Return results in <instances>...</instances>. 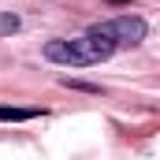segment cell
Wrapping results in <instances>:
<instances>
[{
    "instance_id": "6da1fadb",
    "label": "cell",
    "mask_w": 160,
    "mask_h": 160,
    "mask_svg": "<svg viewBox=\"0 0 160 160\" xmlns=\"http://www.w3.org/2000/svg\"><path fill=\"white\" fill-rule=\"evenodd\" d=\"M41 56L48 63H60V67H93V63L112 60L116 48L108 41H97L89 34H82V38H52L41 48Z\"/></svg>"
},
{
    "instance_id": "7a4b0ae2",
    "label": "cell",
    "mask_w": 160,
    "mask_h": 160,
    "mask_svg": "<svg viewBox=\"0 0 160 160\" xmlns=\"http://www.w3.org/2000/svg\"><path fill=\"white\" fill-rule=\"evenodd\" d=\"M89 38L97 41H108L112 48H134V45H142L145 34H149V22L142 19V15H116V19H104V22H93L89 30H86Z\"/></svg>"
},
{
    "instance_id": "3957f363",
    "label": "cell",
    "mask_w": 160,
    "mask_h": 160,
    "mask_svg": "<svg viewBox=\"0 0 160 160\" xmlns=\"http://www.w3.org/2000/svg\"><path fill=\"white\" fill-rule=\"evenodd\" d=\"M45 112L41 108H15V104H0V123H30L41 119Z\"/></svg>"
},
{
    "instance_id": "277c9868",
    "label": "cell",
    "mask_w": 160,
    "mask_h": 160,
    "mask_svg": "<svg viewBox=\"0 0 160 160\" xmlns=\"http://www.w3.org/2000/svg\"><path fill=\"white\" fill-rule=\"evenodd\" d=\"M19 30H22V19L11 15V11H0V38H11V34H19Z\"/></svg>"
},
{
    "instance_id": "5b68a950",
    "label": "cell",
    "mask_w": 160,
    "mask_h": 160,
    "mask_svg": "<svg viewBox=\"0 0 160 160\" xmlns=\"http://www.w3.org/2000/svg\"><path fill=\"white\" fill-rule=\"evenodd\" d=\"M60 86H67V89H78V93H89V97H101V86H97V82H82V78H60Z\"/></svg>"
},
{
    "instance_id": "8992f818",
    "label": "cell",
    "mask_w": 160,
    "mask_h": 160,
    "mask_svg": "<svg viewBox=\"0 0 160 160\" xmlns=\"http://www.w3.org/2000/svg\"><path fill=\"white\" fill-rule=\"evenodd\" d=\"M104 4H112V8H130L134 0H104Z\"/></svg>"
}]
</instances>
